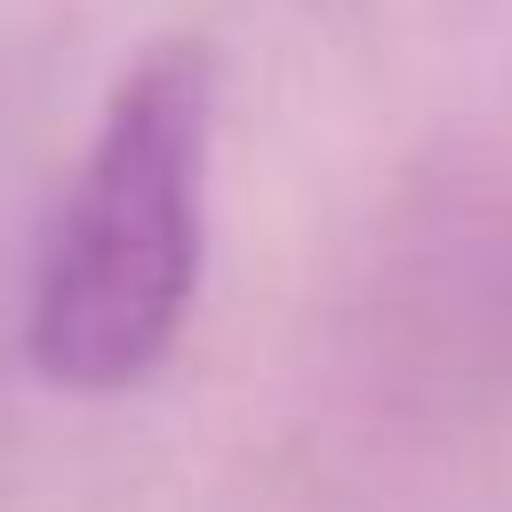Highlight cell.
<instances>
[{"instance_id": "6da1fadb", "label": "cell", "mask_w": 512, "mask_h": 512, "mask_svg": "<svg viewBox=\"0 0 512 512\" xmlns=\"http://www.w3.org/2000/svg\"><path fill=\"white\" fill-rule=\"evenodd\" d=\"M208 120L216 64L200 40H160L112 80L24 296L40 384L104 400L176 352L208 248Z\"/></svg>"}]
</instances>
